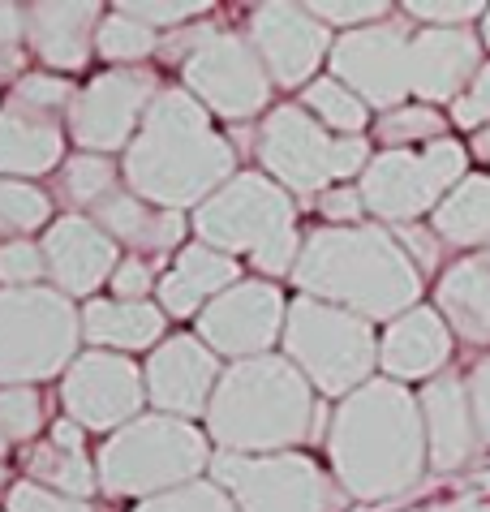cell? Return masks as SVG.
Here are the masks:
<instances>
[{
  "instance_id": "1",
  "label": "cell",
  "mask_w": 490,
  "mask_h": 512,
  "mask_svg": "<svg viewBox=\"0 0 490 512\" xmlns=\"http://www.w3.org/2000/svg\"><path fill=\"white\" fill-rule=\"evenodd\" d=\"M327 461L340 491L357 504H387L413 491L430 465L417 396L383 375L344 396L327 422Z\"/></svg>"
},
{
  "instance_id": "2",
  "label": "cell",
  "mask_w": 490,
  "mask_h": 512,
  "mask_svg": "<svg viewBox=\"0 0 490 512\" xmlns=\"http://www.w3.org/2000/svg\"><path fill=\"white\" fill-rule=\"evenodd\" d=\"M125 190L164 211H198L241 168L233 138L215 130L211 112L185 87H164L121 155Z\"/></svg>"
},
{
  "instance_id": "3",
  "label": "cell",
  "mask_w": 490,
  "mask_h": 512,
  "mask_svg": "<svg viewBox=\"0 0 490 512\" xmlns=\"http://www.w3.org/2000/svg\"><path fill=\"white\" fill-rule=\"evenodd\" d=\"M288 280L297 284L301 297L353 310L370 323H392L409 315L422 297V272L413 267L396 233L383 224L310 229Z\"/></svg>"
},
{
  "instance_id": "4",
  "label": "cell",
  "mask_w": 490,
  "mask_h": 512,
  "mask_svg": "<svg viewBox=\"0 0 490 512\" xmlns=\"http://www.w3.org/2000/svg\"><path fill=\"white\" fill-rule=\"evenodd\" d=\"M323 422L319 392L284 353L233 362L211 396L203 418L207 439L220 452L267 457V452H297Z\"/></svg>"
},
{
  "instance_id": "5",
  "label": "cell",
  "mask_w": 490,
  "mask_h": 512,
  "mask_svg": "<svg viewBox=\"0 0 490 512\" xmlns=\"http://www.w3.org/2000/svg\"><path fill=\"white\" fill-rule=\"evenodd\" d=\"M198 241L245 259L263 280L293 276L301 254L297 198L276 186L263 168H241L224 190H215L190 216Z\"/></svg>"
},
{
  "instance_id": "6",
  "label": "cell",
  "mask_w": 490,
  "mask_h": 512,
  "mask_svg": "<svg viewBox=\"0 0 490 512\" xmlns=\"http://www.w3.org/2000/svg\"><path fill=\"white\" fill-rule=\"evenodd\" d=\"M211 457V439L198 422L172 414H142L99 444V491L112 500L142 504L185 487V482H198L211 469Z\"/></svg>"
},
{
  "instance_id": "7",
  "label": "cell",
  "mask_w": 490,
  "mask_h": 512,
  "mask_svg": "<svg viewBox=\"0 0 490 512\" xmlns=\"http://www.w3.org/2000/svg\"><path fill=\"white\" fill-rule=\"evenodd\" d=\"M177 56L181 69V87L203 104L211 117L224 121H254L271 112V82L263 56L254 52V44L245 39V31L220 22H203L181 31L172 44L160 48V56Z\"/></svg>"
},
{
  "instance_id": "8",
  "label": "cell",
  "mask_w": 490,
  "mask_h": 512,
  "mask_svg": "<svg viewBox=\"0 0 490 512\" xmlns=\"http://www.w3.org/2000/svg\"><path fill=\"white\" fill-rule=\"evenodd\" d=\"M280 345L284 358L310 379V388L331 401H344L357 388H366L379 366V336L370 319L301 293L297 302H288Z\"/></svg>"
},
{
  "instance_id": "9",
  "label": "cell",
  "mask_w": 490,
  "mask_h": 512,
  "mask_svg": "<svg viewBox=\"0 0 490 512\" xmlns=\"http://www.w3.org/2000/svg\"><path fill=\"white\" fill-rule=\"evenodd\" d=\"M254 155L263 173L284 186L293 198L327 194L331 186H349L370 168V142L366 138H336L323 130L301 104H276L258 125Z\"/></svg>"
},
{
  "instance_id": "10",
  "label": "cell",
  "mask_w": 490,
  "mask_h": 512,
  "mask_svg": "<svg viewBox=\"0 0 490 512\" xmlns=\"http://www.w3.org/2000/svg\"><path fill=\"white\" fill-rule=\"evenodd\" d=\"M82 345V310L52 284L0 289V388L65 375Z\"/></svg>"
},
{
  "instance_id": "11",
  "label": "cell",
  "mask_w": 490,
  "mask_h": 512,
  "mask_svg": "<svg viewBox=\"0 0 490 512\" xmlns=\"http://www.w3.org/2000/svg\"><path fill=\"white\" fill-rule=\"evenodd\" d=\"M469 177V151L456 138H439L417 151H379L357 181L366 211L383 224H417Z\"/></svg>"
},
{
  "instance_id": "12",
  "label": "cell",
  "mask_w": 490,
  "mask_h": 512,
  "mask_svg": "<svg viewBox=\"0 0 490 512\" xmlns=\"http://www.w3.org/2000/svg\"><path fill=\"white\" fill-rule=\"evenodd\" d=\"M211 482L233 495L237 512H344L349 504L340 482L306 452H215Z\"/></svg>"
},
{
  "instance_id": "13",
  "label": "cell",
  "mask_w": 490,
  "mask_h": 512,
  "mask_svg": "<svg viewBox=\"0 0 490 512\" xmlns=\"http://www.w3.org/2000/svg\"><path fill=\"white\" fill-rule=\"evenodd\" d=\"M160 91H164V82L151 65L99 69L74 95V108H69V117H65L69 142L91 155L129 151V142L138 138L142 121H147V112Z\"/></svg>"
},
{
  "instance_id": "14",
  "label": "cell",
  "mask_w": 490,
  "mask_h": 512,
  "mask_svg": "<svg viewBox=\"0 0 490 512\" xmlns=\"http://www.w3.org/2000/svg\"><path fill=\"white\" fill-rule=\"evenodd\" d=\"M417 26L400 13V18H383L362 31L336 35L331 48V78L344 82L370 112H392L413 104V82H409V44Z\"/></svg>"
},
{
  "instance_id": "15",
  "label": "cell",
  "mask_w": 490,
  "mask_h": 512,
  "mask_svg": "<svg viewBox=\"0 0 490 512\" xmlns=\"http://www.w3.org/2000/svg\"><path fill=\"white\" fill-rule=\"evenodd\" d=\"M61 405L86 435H117L121 426L142 418L147 375L134 358L108 349H86L61 375Z\"/></svg>"
},
{
  "instance_id": "16",
  "label": "cell",
  "mask_w": 490,
  "mask_h": 512,
  "mask_svg": "<svg viewBox=\"0 0 490 512\" xmlns=\"http://www.w3.org/2000/svg\"><path fill=\"white\" fill-rule=\"evenodd\" d=\"M245 39L263 56L271 82L284 91H306L336 48L331 26H323L306 5H284V0L245 13Z\"/></svg>"
},
{
  "instance_id": "17",
  "label": "cell",
  "mask_w": 490,
  "mask_h": 512,
  "mask_svg": "<svg viewBox=\"0 0 490 512\" xmlns=\"http://www.w3.org/2000/svg\"><path fill=\"white\" fill-rule=\"evenodd\" d=\"M284 319H288V302L280 284L250 276L215 297L194 323H198V340L211 353L233 362H250V358H267L284 340Z\"/></svg>"
},
{
  "instance_id": "18",
  "label": "cell",
  "mask_w": 490,
  "mask_h": 512,
  "mask_svg": "<svg viewBox=\"0 0 490 512\" xmlns=\"http://www.w3.org/2000/svg\"><path fill=\"white\" fill-rule=\"evenodd\" d=\"M147 405H155V414H172L185 422L207 418L211 396L224 379L220 353H211L198 332H177L168 336L160 349L147 353Z\"/></svg>"
},
{
  "instance_id": "19",
  "label": "cell",
  "mask_w": 490,
  "mask_h": 512,
  "mask_svg": "<svg viewBox=\"0 0 490 512\" xmlns=\"http://www.w3.org/2000/svg\"><path fill=\"white\" fill-rule=\"evenodd\" d=\"M43 259H48V284L56 293H65L69 302L74 297H99L104 284H112V272L121 267V246L112 241L91 216H56L39 237Z\"/></svg>"
},
{
  "instance_id": "20",
  "label": "cell",
  "mask_w": 490,
  "mask_h": 512,
  "mask_svg": "<svg viewBox=\"0 0 490 512\" xmlns=\"http://www.w3.org/2000/svg\"><path fill=\"white\" fill-rule=\"evenodd\" d=\"M482 44L469 26L460 31H435V26H417L409 44V82L417 104H456L469 91V82L482 69Z\"/></svg>"
},
{
  "instance_id": "21",
  "label": "cell",
  "mask_w": 490,
  "mask_h": 512,
  "mask_svg": "<svg viewBox=\"0 0 490 512\" xmlns=\"http://www.w3.org/2000/svg\"><path fill=\"white\" fill-rule=\"evenodd\" d=\"M104 13V5H74V0H35V5H26L31 56L48 74H78L95 61V35Z\"/></svg>"
},
{
  "instance_id": "22",
  "label": "cell",
  "mask_w": 490,
  "mask_h": 512,
  "mask_svg": "<svg viewBox=\"0 0 490 512\" xmlns=\"http://www.w3.org/2000/svg\"><path fill=\"white\" fill-rule=\"evenodd\" d=\"M422 422H426V448H430V469L435 474H456L473 461L482 435L473 422V405H469V379L448 375L422 383Z\"/></svg>"
},
{
  "instance_id": "23",
  "label": "cell",
  "mask_w": 490,
  "mask_h": 512,
  "mask_svg": "<svg viewBox=\"0 0 490 512\" xmlns=\"http://www.w3.org/2000/svg\"><path fill=\"white\" fill-rule=\"evenodd\" d=\"M452 358V327L435 306H413L383 327L379 336V371L396 383H430L443 375Z\"/></svg>"
},
{
  "instance_id": "24",
  "label": "cell",
  "mask_w": 490,
  "mask_h": 512,
  "mask_svg": "<svg viewBox=\"0 0 490 512\" xmlns=\"http://www.w3.org/2000/svg\"><path fill=\"white\" fill-rule=\"evenodd\" d=\"M65 138V117L5 99L0 104V177L39 181L48 173H61V164L69 160Z\"/></svg>"
},
{
  "instance_id": "25",
  "label": "cell",
  "mask_w": 490,
  "mask_h": 512,
  "mask_svg": "<svg viewBox=\"0 0 490 512\" xmlns=\"http://www.w3.org/2000/svg\"><path fill=\"white\" fill-rule=\"evenodd\" d=\"M241 263L233 254L207 246V241H190L177 259L168 263V272L160 276L155 289V306L168 319H198L220 293H228L233 284H241Z\"/></svg>"
},
{
  "instance_id": "26",
  "label": "cell",
  "mask_w": 490,
  "mask_h": 512,
  "mask_svg": "<svg viewBox=\"0 0 490 512\" xmlns=\"http://www.w3.org/2000/svg\"><path fill=\"white\" fill-rule=\"evenodd\" d=\"M91 220L117 241L121 250L142 254V259H164V254L177 259L185 250V233H190L185 211L151 207L147 198H138L134 190H117L104 207L91 211Z\"/></svg>"
},
{
  "instance_id": "27",
  "label": "cell",
  "mask_w": 490,
  "mask_h": 512,
  "mask_svg": "<svg viewBox=\"0 0 490 512\" xmlns=\"http://www.w3.org/2000/svg\"><path fill=\"white\" fill-rule=\"evenodd\" d=\"M22 478L48 491L74 495V500H91L99 491V469L91 448H86V431L74 418L52 422L48 439H35L31 448H22Z\"/></svg>"
},
{
  "instance_id": "28",
  "label": "cell",
  "mask_w": 490,
  "mask_h": 512,
  "mask_svg": "<svg viewBox=\"0 0 490 512\" xmlns=\"http://www.w3.org/2000/svg\"><path fill=\"white\" fill-rule=\"evenodd\" d=\"M82 340L108 353H151L168 340V315L155 302H121V297H91L82 306Z\"/></svg>"
},
{
  "instance_id": "29",
  "label": "cell",
  "mask_w": 490,
  "mask_h": 512,
  "mask_svg": "<svg viewBox=\"0 0 490 512\" xmlns=\"http://www.w3.org/2000/svg\"><path fill=\"white\" fill-rule=\"evenodd\" d=\"M435 310L465 345H490V267L460 259L435 284Z\"/></svg>"
},
{
  "instance_id": "30",
  "label": "cell",
  "mask_w": 490,
  "mask_h": 512,
  "mask_svg": "<svg viewBox=\"0 0 490 512\" xmlns=\"http://www.w3.org/2000/svg\"><path fill=\"white\" fill-rule=\"evenodd\" d=\"M430 229L443 246L473 250L490 246V173H469L430 216Z\"/></svg>"
},
{
  "instance_id": "31",
  "label": "cell",
  "mask_w": 490,
  "mask_h": 512,
  "mask_svg": "<svg viewBox=\"0 0 490 512\" xmlns=\"http://www.w3.org/2000/svg\"><path fill=\"white\" fill-rule=\"evenodd\" d=\"M125 190L121 164H112V155H91L74 151L56 173V198L74 211V216H91L95 207H104L112 194Z\"/></svg>"
},
{
  "instance_id": "32",
  "label": "cell",
  "mask_w": 490,
  "mask_h": 512,
  "mask_svg": "<svg viewBox=\"0 0 490 512\" xmlns=\"http://www.w3.org/2000/svg\"><path fill=\"white\" fill-rule=\"evenodd\" d=\"M301 108L310 112L314 121L323 125V130H331L336 138H366V130H370V108L357 99L344 82H336V78H314L306 91H301V99H297Z\"/></svg>"
},
{
  "instance_id": "33",
  "label": "cell",
  "mask_w": 490,
  "mask_h": 512,
  "mask_svg": "<svg viewBox=\"0 0 490 512\" xmlns=\"http://www.w3.org/2000/svg\"><path fill=\"white\" fill-rule=\"evenodd\" d=\"M164 48L160 31L142 26L138 18H129L125 9L112 5L99 22V35H95V56L108 61V69H129V65H147V56H155Z\"/></svg>"
},
{
  "instance_id": "34",
  "label": "cell",
  "mask_w": 490,
  "mask_h": 512,
  "mask_svg": "<svg viewBox=\"0 0 490 512\" xmlns=\"http://www.w3.org/2000/svg\"><path fill=\"white\" fill-rule=\"evenodd\" d=\"M52 224V194L35 181L0 177V241L31 237Z\"/></svg>"
},
{
  "instance_id": "35",
  "label": "cell",
  "mask_w": 490,
  "mask_h": 512,
  "mask_svg": "<svg viewBox=\"0 0 490 512\" xmlns=\"http://www.w3.org/2000/svg\"><path fill=\"white\" fill-rule=\"evenodd\" d=\"M370 134L383 142V151H413L417 142L430 147V142L448 138V117L430 104H405V108L383 112Z\"/></svg>"
},
{
  "instance_id": "36",
  "label": "cell",
  "mask_w": 490,
  "mask_h": 512,
  "mask_svg": "<svg viewBox=\"0 0 490 512\" xmlns=\"http://www.w3.org/2000/svg\"><path fill=\"white\" fill-rule=\"evenodd\" d=\"M43 431V396L35 388H0V465L13 448H31Z\"/></svg>"
},
{
  "instance_id": "37",
  "label": "cell",
  "mask_w": 490,
  "mask_h": 512,
  "mask_svg": "<svg viewBox=\"0 0 490 512\" xmlns=\"http://www.w3.org/2000/svg\"><path fill=\"white\" fill-rule=\"evenodd\" d=\"M129 512H237V504L220 482L198 478V482H185V487H177V491L155 495V500H142Z\"/></svg>"
},
{
  "instance_id": "38",
  "label": "cell",
  "mask_w": 490,
  "mask_h": 512,
  "mask_svg": "<svg viewBox=\"0 0 490 512\" xmlns=\"http://www.w3.org/2000/svg\"><path fill=\"white\" fill-rule=\"evenodd\" d=\"M74 95H78V87L69 78L48 74V69H35V74H22L18 82H13L5 99L26 104V108H39V112H52V117H69Z\"/></svg>"
},
{
  "instance_id": "39",
  "label": "cell",
  "mask_w": 490,
  "mask_h": 512,
  "mask_svg": "<svg viewBox=\"0 0 490 512\" xmlns=\"http://www.w3.org/2000/svg\"><path fill=\"white\" fill-rule=\"evenodd\" d=\"M43 280H48V259L35 237L0 241V284L5 289H35Z\"/></svg>"
},
{
  "instance_id": "40",
  "label": "cell",
  "mask_w": 490,
  "mask_h": 512,
  "mask_svg": "<svg viewBox=\"0 0 490 512\" xmlns=\"http://www.w3.org/2000/svg\"><path fill=\"white\" fill-rule=\"evenodd\" d=\"M31 56V39H26V5L0 0V82H18Z\"/></svg>"
},
{
  "instance_id": "41",
  "label": "cell",
  "mask_w": 490,
  "mask_h": 512,
  "mask_svg": "<svg viewBox=\"0 0 490 512\" xmlns=\"http://www.w3.org/2000/svg\"><path fill=\"white\" fill-rule=\"evenodd\" d=\"M314 18H319L323 26H331L340 35L344 31H362V26H374L383 18H392V5H383V0H314V5H306Z\"/></svg>"
},
{
  "instance_id": "42",
  "label": "cell",
  "mask_w": 490,
  "mask_h": 512,
  "mask_svg": "<svg viewBox=\"0 0 490 512\" xmlns=\"http://www.w3.org/2000/svg\"><path fill=\"white\" fill-rule=\"evenodd\" d=\"M400 13L409 22L435 26V31H460L465 22L486 18V5L478 0H409V5H400Z\"/></svg>"
},
{
  "instance_id": "43",
  "label": "cell",
  "mask_w": 490,
  "mask_h": 512,
  "mask_svg": "<svg viewBox=\"0 0 490 512\" xmlns=\"http://www.w3.org/2000/svg\"><path fill=\"white\" fill-rule=\"evenodd\" d=\"M5 512H95L91 500H74V495L48 491L31 478H18L5 491Z\"/></svg>"
},
{
  "instance_id": "44",
  "label": "cell",
  "mask_w": 490,
  "mask_h": 512,
  "mask_svg": "<svg viewBox=\"0 0 490 512\" xmlns=\"http://www.w3.org/2000/svg\"><path fill=\"white\" fill-rule=\"evenodd\" d=\"M112 297H121V302H147V297L160 289V272H155L151 259H142V254H125L121 267L112 272Z\"/></svg>"
},
{
  "instance_id": "45",
  "label": "cell",
  "mask_w": 490,
  "mask_h": 512,
  "mask_svg": "<svg viewBox=\"0 0 490 512\" xmlns=\"http://www.w3.org/2000/svg\"><path fill=\"white\" fill-rule=\"evenodd\" d=\"M452 125L456 130H486L490 125V61L478 69V78L469 82V91L452 104Z\"/></svg>"
},
{
  "instance_id": "46",
  "label": "cell",
  "mask_w": 490,
  "mask_h": 512,
  "mask_svg": "<svg viewBox=\"0 0 490 512\" xmlns=\"http://www.w3.org/2000/svg\"><path fill=\"white\" fill-rule=\"evenodd\" d=\"M117 9H125L129 18H138L142 26H151V31H181L185 22L207 13V5H142V0H125Z\"/></svg>"
},
{
  "instance_id": "47",
  "label": "cell",
  "mask_w": 490,
  "mask_h": 512,
  "mask_svg": "<svg viewBox=\"0 0 490 512\" xmlns=\"http://www.w3.org/2000/svg\"><path fill=\"white\" fill-rule=\"evenodd\" d=\"M319 211L331 229H353L366 216V198L357 186H331L327 194H319Z\"/></svg>"
},
{
  "instance_id": "48",
  "label": "cell",
  "mask_w": 490,
  "mask_h": 512,
  "mask_svg": "<svg viewBox=\"0 0 490 512\" xmlns=\"http://www.w3.org/2000/svg\"><path fill=\"white\" fill-rule=\"evenodd\" d=\"M396 233V241L405 246V254L413 259V267L417 272H435L439 267V250H443V241H439V233L435 229H422V224H400V229H392Z\"/></svg>"
},
{
  "instance_id": "49",
  "label": "cell",
  "mask_w": 490,
  "mask_h": 512,
  "mask_svg": "<svg viewBox=\"0 0 490 512\" xmlns=\"http://www.w3.org/2000/svg\"><path fill=\"white\" fill-rule=\"evenodd\" d=\"M469 405H473V422H478L482 444L490 448V358H482L469 375Z\"/></svg>"
},
{
  "instance_id": "50",
  "label": "cell",
  "mask_w": 490,
  "mask_h": 512,
  "mask_svg": "<svg viewBox=\"0 0 490 512\" xmlns=\"http://www.w3.org/2000/svg\"><path fill=\"white\" fill-rule=\"evenodd\" d=\"M473 155H478V160H486V164H490V125H486V130H478V134H473Z\"/></svg>"
},
{
  "instance_id": "51",
  "label": "cell",
  "mask_w": 490,
  "mask_h": 512,
  "mask_svg": "<svg viewBox=\"0 0 490 512\" xmlns=\"http://www.w3.org/2000/svg\"><path fill=\"white\" fill-rule=\"evenodd\" d=\"M482 44L490 48V9H486V18H482Z\"/></svg>"
},
{
  "instance_id": "52",
  "label": "cell",
  "mask_w": 490,
  "mask_h": 512,
  "mask_svg": "<svg viewBox=\"0 0 490 512\" xmlns=\"http://www.w3.org/2000/svg\"><path fill=\"white\" fill-rule=\"evenodd\" d=\"M9 487H13V482H9V469L0 465V491H9Z\"/></svg>"
},
{
  "instance_id": "53",
  "label": "cell",
  "mask_w": 490,
  "mask_h": 512,
  "mask_svg": "<svg viewBox=\"0 0 490 512\" xmlns=\"http://www.w3.org/2000/svg\"><path fill=\"white\" fill-rule=\"evenodd\" d=\"M482 263H486V267H490V246H482Z\"/></svg>"
}]
</instances>
